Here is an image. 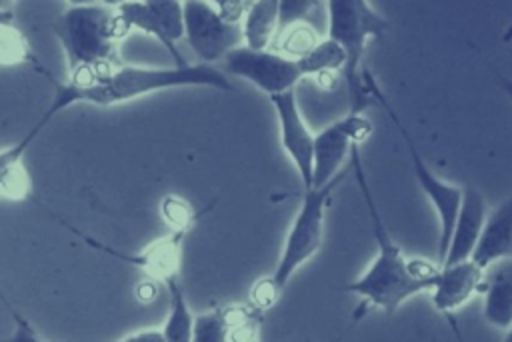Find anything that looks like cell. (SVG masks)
I'll list each match as a JSON object with an SVG mask.
<instances>
[{"label":"cell","instance_id":"obj_1","mask_svg":"<svg viewBox=\"0 0 512 342\" xmlns=\"http://www.w3.org/2000/svg\"><path fill=\"white\" fill-rule=\"evenodd\" d=\"M54 86L52 102L34 124L42 130L58 112L66 110L74 104H90V106H114L140 96H148L162 90L174 88H214L232 92L234 86L228 76L206 62L186 64V66H170V68H152V66H134V64H112L104 66L96 72L68 78L58 82L48 70L38 68Z\"/></svg>","mask_w":512,"mask_h":342},{"label":"cell","instance_id":"obj_2","mask_svg":"<svg viewBox=\"0 0 512 342\" xmlns=\"http://www.w3.org/2000/svg\"><path fill=\"white\" fill-rule=\"evenodd\" d=\"M352 172L360 186L370 222L376 240V254L368 268L352 282L344 284L342 290L356 294L360 298L356 310L352 312V320L360 322L368 312L380 310L384 314L396 312L406 300L430 292L438 280L440 264L428 262L424 258H406L400 246L390 236L376 200L370 192L368 178L364 174L360 144H354L350 150Z\"/></svg>","mask_w":512,"mask_h":342},{"label":"cell","instance_id":"obj_3","mask_svg":"<svg viewBox=\"0 0 512 342\" xmlns=\"http://www.w3.org/2000/svg\"><path fill=\"white\" fill-rule=\"evenodd\" d=\"M52 32L62 46L68 78H78L122 62L118 50L132 28L114 4H76L52 22Z\"/></svg>","mask_w":512,"mask_h":342},{"label":"cell","instance_id":"obj_4","mask_svg":"<svg viewBox=\"0 0 512 342\" xmlns=\"http://www.w3.org/2000/svg\"><path fill=\"white\" fill-rule=\"evenodd\" d=\"M328 30L326 36L336 40L346 52L344 80L350 96V112H364L374 100L366 84L364 54L372 38H382L388 20L382 18L368 0H324Z\"/></svg>","mask_w":512,"mask_h":342},{"label":"cell","instance_id":"obj_5","mask_svg":"<svg viewBox=\"0 0 512 342\" xmlns=\"http://www.w3.org/2000/svg\"><path fill=\"white\" fill-rule=\"evenodd\" d=\"M344 174L336 176L324 186L308 188L302 194L300 208L292 220V226L286 234L284 248L280 252L278 264L272 272L274 280L286 288L290 278L296 274L298 268H302L314 254L320 252L324 242V218L326 208L330 204V196L334 188L340 184Z\"/></svg>","mask_w":512,"mask_h":342},{"label":"cell","instance_id":"obj_6","mask_svg":"<svg viewBox=\"0 0 512 342\" xmlns=\"http://www.w3.org/2000/svg\"><path fill=\"white\" fill-rule=\"evenodd\" d=\"M366 84H368L372 100H376L388 112L390 120L394 122L396 130H398V134L402 136V140L406 144V150H408V156H410L414 178L420 184V190L424 192V196L428 198L430 206L436 212V218H438V264H440L444 260V256H446L448 240H450V234H452V228H454V222H456V216H458V208H460V200H462V186H456V184L440 180L428 168V164L422 158L420 150L416 148L408 128L402 124V120L396 116L394 108L388 104L384 92L380 90V86L374 80L370 70H366Z\"/></svg>","mask_w":512,"mask_h":342},{"label":"cell","instance_id":"obj_7","mask_svg":"<svg viewBox=\"0 0 512 342\" xmlns=\"http://www.w3.org/2000/svg\"><path fill=\"white\" fill-rule=\"evenodd\" d=\"M184 40L200 58L214 64L244 44L242 24L228 22L208 0H184Z\"/></svg>","mask_w":512,"mask_h":342},{"label":"cell","instance_id":"obj_8","mask_svg":"<svg viewBox=\"0 0 512 342\" xmlns=\"http://www.w3.org/2000/svg\"><path fill=\"white\" fill-rule=\"evenodd\" d=\"M224 66L232 76L252 82L268 96L294 90V86L304 78L300 62L274 48L258 50L242 44L226 54Z\"/></svg>","mask_w":512,"mask_h":342},{"label":"cell","instance_id":"obj_9","mask_svg":"<svg viewBox=\"0 0 512 342\" xmlns=\"http://www.w3.org/2000/svg\"><path fill=\"white\" fill-rule=\"evenodd\" d=\"M372 134V122L364 112H348L346 116L334 120L318 134H314V174L312 188L324 186L336 176L354 144H364Z\"/></svg>","mask_w":512,"mask_h":342},{"label":"cell","instance_id":"obj_10","mask_svg":"<svg viewBox=\"0 0 512 342\" xmlns=\"http://www.w3.org/2000/svg\"><path fill=\"white\" fill-rule=\"evenodd\" d=\"M118 8L130 28L154 36L176 66L188 64L178 48L184 38V0H124Z\"/></svg>","mask_w":512,"mask_h":342},{"label":"cell","instance_id":"obj_11","mask_svg":"<svg viewBox=\"0 0 512 342\" xmlns=\"http://www.w3.org/2000/svg\"><path fill=\"white\" fill-rule=\"evenodd\" d=\"M62 226H66V230H70L72 234H76L80 240L86 242V246L98 250V252H104V254H110L112 258H118L122 262H128L132 266H138L142 268L150 278L154 280H160V282H168L176 276H180V262H182V246H184V238L186 234L184 232H170L166 236H162L160 240L152 242L150 246H146L142 252H124V250H118V248H112L88 234H84L82 230H78L76 226L68 224L66 220L54 216Z\"/></svg>","mask_w":512,"mask_h":342},{"label":"cell","instance_id":"obj_12","mask_svg":"<svg viewBox=\"0 0 512 342\" xmlns=\"http://www.w3.org/2000/svg\"><path fill=\"white\" fill-rule=\"evenodd\" d=\"M276 118H278V130H280V144L286 152V156L292 160L304 190L312 188V174H314V134L306 126L296 92L286 90L280 94L268 96Z\"/></svg>","mask_w":512,"mask_h":342},{"label":"cell","instance_id":"obj_13","mask_svg":"<svg viewBox=\"0 0 512 342\" xmlns=\"http://www.w3.org/2000/svg\"><path fill=\"white\" fill-rule=\"evenodd\" d=\"M482 278L484 268L474 258L440 264L438 280L430 290L434 308L452 318L460 306H464L476 292H480Z\"/></svg>","mask_w":512,"mask_h":342},{"label":"cell","instance_id":"obj_14","mask_svg":"<svg viewBox=\"0 0 512 342\" xmlns=\"http://www.w3.org/2000/svg\"><path fill=\"white\" fill-rule=\"evenodd\" d=\"M488 218V206L484 196L474 186H462V200L458 208V216L448 240L446 256L440 264H450L458 260L472 258L480 234L484 230Z\"/></svg>","mask_w":512,"mask_h":342},{"label":"cell","instance_id":"obj_15","mask_svg":"<svg viewBox=\"0 0 512 342\" xmlns=\"http://www.w3.org/2000/svg\"><path fill=\"white\" fill-rule=\"evenodd\" d=\"M482 316L502 332L512 326V256L498 258L484 268Z\"/></svg>","mask_w":512,"mask_h":342},{"label":"cell","instance_id":"obj_16","mask_svg":"<svg viewBox=\"0 0 512 342\" xmlns=\"http://www.w3.org/2000/svg\"><path fill=\"white\" fill-rule=\"evenodd\" d=\"M38 128L32 126L18 142L0 150V196L10 200H32V182L24 164V156L32 140L38 136Z\"/></svg>","mask_w":512,"mask_h":342},{"label":"cell","instance_id":"obj_17","mask_svg":"<svg viewBox=\"0 0 512 342\" xmlns=\"http://www.w3.org/2000/svg\"><path fill=\"white\" fill-rule=\"evenodd\" d=\"M504 256H512V194L496 210H488L484 230L472 254L482 268Z\"/></svg>","mask_w":512,"mask_h":342},{"label":"cell","instance_id":"obj_18","mask_svg":"<svg viewBox=\"0 0 512 342\" xmlns=\"http://www.w3.org/2000/svg\"><path fill=\"white\" fill-rule=\"evenodd\" d=\"M278 4L280 0H252L242 18L246 46L258 50L272 46L278 32Z\"/></svg>","mask_w":512,"mask_h":342},{"label":"cell","instance_id":"obj_19","mask_svg":"<svg viewBox=\"0 0 512 342\" xmlns=\"http://www.w3.org/2000/svg\"><path fill=\"white\" fill-rule=\"evenodd\" d=\"M304 78H316L318 84L324 86V82H330L334 86L336 76L344 72L346 66V52L344 48L332 40V38H322L306 56L298 58Z\"/></svg>","mask_w":512,"mask_h":342},{"label":"cell","instance_id":"obj_20","mask_svg":"<svg viewBox=\"0 0 512 342\" xmlns=\"http://www.w3.org/2000/svg\"><path fill=\"white\" fill-rule=\"evenodd\" d=\"M170 296V312L162 326L166 342H190L194 336V314L190 312L180 276L166 282Z\"/></svg>","mask_w":512,"mask_h":342},{"label":"cell","instance_id":"obj_21","mask_svg":"<svg viewBox=\"0 0 512 342\" xmlns=\"http://www.w3.org/2000/svg\"><path fill=\"white\" fill-rule=\"evenodd\" d=\"M0 66H32L36 70L42 66L36 60L28 38L12 22L10 12H0Z\"/></svg>","mask_w":512,"mask_h":342},{"label":"cell","instance_id":"obj_22","mask_svg":"<svg viewBox=\"0 0 512 342\" xmlns=\"http://www.w3.org/2000/svg\"><path fill=\"white\" fill-rule=\"evenodd\" d=\"M320 40H322L320 34L316 32V28L310 22H298V24H292V26L284 28L282 32H278L272 42V48L284 56L298 60V58L306 56Z\"/></svg>","mask_w":512,"mask_h":342},{"label":"cell","instance_id":"obj_23","mask_svg":"<svg viewBox=\"0 0 512 342\" xmlns=\"http://www.w3.org/2000/svg\"><path fill=\"white\" fill-rule=\"evenodd\" d=\"M202 214L204 212H198L186 198L178 194H166L160 200V216L170 226V232L188 234Z\"/></svg>","mask_w":512,"mask_h":342},{"label":"cell","instance_id":"obj_24","mask_svg":"<svg viewBox=\"0 0 512 342\" xmlns=\"http://www.w3.org/2000/svg\"><path fill=\"white\" fill-rule=\"evenodd\" d=\"M230 338V320L226 306H214L212 310L194 316V336L196 342H224Z\"/></svg>","mask_w":512,"mask_h":342},{"label":"cell","instance_id":"obj_25","mask_svg":"<svg viewBox=\"0 0 512 342\" xmlns=\"http://www.w3.org/2000/svg\"><path fill=\"white\" fill-rule=\"evenodd\" d=\"M320 2L322 0H280V4H278V32H282L284 28H288L292 24L308 22L310 14L320 6Z\"/></svg>","mask_w":512,"mask_h":342},{"label":"cell","instance_id":"obj_26","mask_svg":"<svg viewBox=\"0 0 512 342\" xmlns=\"http://www.w3.org/2000/svg\"><path fill=\"white\" fill-rule=\"evenodd\" d=\"M282 286L274 280V276H262L258 278L252 288H250V304L262 312H266L268 308H272L280 296H282Z\"/></svg>","mask_w":512,"mask_h":342},{"label":"cell","instance_id":"obj_27","mask_svg":"<svg viewBox=\"0 0 512 342\" xmlns=\"http://www.w3.org/2000/svg\"><path fill=\"white\" fill-rule=\"evenodd\" d=\"M218 14H222L228 22H238L242 24V18L248 10V6L252 4V0H208Z\"/></svg>","mask_w":512,"mask_h":342},{"label":"cell","instance_id":"obj_28","mask_svg":"<svg viewBox=\"0 0 512 342\" xmlns=\"http://www.w3.org/2000/svg\"><path fill=\"white\" fill-rule=\"evenodd\" d=\"M122 340H124V342H166L162 328H160V330H152V328H148V330H138V332L126 334Z\"/></svg>","mask_w":512,"mask_h":342},{"label":"cell","instance_id":"obj_29","mask_svg":"<svg viewBox=\"0 0 512 342\" xmlns=\"http://www.w3.org/2000/svg\"><path fill=\"white\" fill-rule=\"evenodd\" d=\"M134 294H136V300H140L142 304H148L156 298L158 290H156V284L152 280H144L134 288Z\"/></svg>","mask_w":512,"mask_h":342},{"label":"cell","instance_id":"obj_30","mask_svg":"<svg viewBox=\"0 0 512 342\" xmlns=\"http://www.w3.org/2000/svg\"><path fill=\"white\" fill-rule=\"evenodd\" d=\"M66 2H70V6H76V4H114V6H118L124 0H66Z\"/></svg>","mask_w":512,"mask_h":342},{"label":"cell","instance_id":"obj_31","mask_svg":"<svg viewBox=\"0 0 512 342\" xmlns=\"http://www.w3.org/2000/svg\"><path fill=\"white\" fill-rule=\"evenodd\" d=\"M16 0H0V12H10V8L14 6Z\"/></svg>","mask_w":512,"mask_h":342},{"label":"cell","instance_id":"obj_32","mask_svg":"<svg viewBox=\"0 0 512 342\" xmlns=\"http://www.w3.org/2000/svg\"><path fill=\"white\" fill-rule=\"evenodd\" d=\"M512 40V24L508 26V30H506V34H504V42H510Z\"/></svg>","mask_w":512,"mask_h":342},{"label":"cell","instance_id":"obj_33","mask_svg":"<svg viewBox=\"0 0 512 342\" xmlns=\"http://www.w3.org/2000/svg\"><path fill=\"white\" fill-rule=\"evenodd\" d=\"M504 340H508V342H512V326L504 332Z\"/></svg>","mask_w":512,"mask_h":342},{"label":"cell","instance_id":"obj_34","mask_svg":"<svg viewBox=\"0 0 512 342\" xmlns=\"http://www.w3.org/2000/svg\"><path fill=\"white\" fill-rule=\"evenodd\" d=\"M322 2H324V0H322Z\"/></svg>","mask_w":512,"mask_h":342}]
</instances>
